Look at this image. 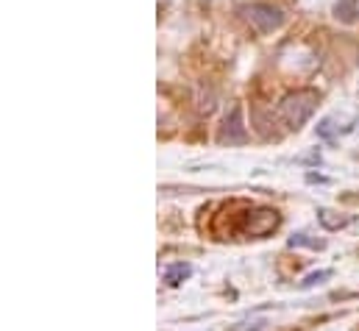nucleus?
Wrapping results in <instances>:
<instances>
[{
  "instance_id": "obj_1",
  "label": "nucleus",
  "mask_w": 359,
  "mask_h": 331,
  "mask_svg": "<svg viewBox=\"0 0 359 331\" xmlns=\"http://www.w3.org/2000/svg\"><path fill=\"white\" fill-rule=\"evenodd\" d=\"M318 100H320V95H318L315 89H295V92H287V95L281 97V103H278V114H281V120L287 123V128L298 131V128L315 114Z\"/></svg>"
},
{
  "instance_id": "obj_9",
  "label": "nucleus",
  "mask_w": 359,
  "mask_h": 331,
  "mask_svg": "<svg viewBox=\"0 0 359 331\" xmlns=\"http://www.w3.org/2000/svg\"><path fill=\"white\" fill-rule=\"evenodd\" d=\"M340 134V128L334 126V120L332 117H326V120H320L318 123V137H323V140H334Z\"/></svg>"
},
{
  "instance_id": "obj_10",
  "label": "nucleus",
  "mask_w": 359,
  "mask_h": 331,
  "mask_svg": "<svg viewBox=\"0 0 359 331\" xmlns=\"http://www.w3.org/2000/svg\"><path fill=\"white\" fill-rule=\"evenodd\" d=\"M326 278H332V270H318V273H309V276L301 281V287L309 290V287H315V284H320V281H326Z\"/></svg>"
},
{
  "instance_id": "obj_5",
  "label": "nucleus",
  "mask_w": 359,
  "mask_h": 331,
  "mask_svg": "<svg viewBox=\"0 0 359 331\" xmlns=\"http://www.w3.org/2000/svg\"><path fill=\"white\" fill-rule=\"evenodd\" d=\"M334 20L343 22V25H357L359 0H337V3H334Z\"/></svg>"
},
{
  "instance_id": "obj_6",
  "label": "nucleus",
  "mask_w": 359,
  "mask_h": 331,
  "mask_svg": "<svg viewBox=\"0 0 359 331\" xmlns=\"http://www.w3.org/2000/svg\"><path fill=\"white\" fill-rule=\"evenodd\" d=\"M192 276V267L187 264V262H176V264H170L168 270H165V281L170 284V287H179L184 278H189Z\"/></svg>"
},
{
  "instance_id": "obj_3",
  "label": "nucleus",
  "mask_w": 359,
  "mask_h": 331,
  "mask_svg": "<svg viewBox=\"0 0 359 331\" xmlns=\"http://www.w3.org/2000/svg\"><path fill=\"white\" fill-rule=\"evenodd\" d=\"M217 142L220 145H245L248 142V131H245V123H243V109L234 106L223 126H220V134H217Z\"/></svg>"
},
{
  "instance_id": "obj_4",
  "label": "nucleus",
  "mask_w": 359,
  "mask_h": 331,
  "mask_svg": "<svg viewBox=\"0 0 359 331\" xmlns=\"http://www.w3.org/2000/svg\"><path fill=\"white\" fill-rule=\"evenodd\" d=\"M276 226H278V212H276V209H257V212H248L245 234H251V237H265Z\"/></svg>"
},
{
  "instance_id": "obj_2",
  "label": "nucleus",
  "mask_w": 359,
  "mask_h": 331,
  "mask_svg": "<svg viewBox=\"0 0 359 331\" xmlns=\"http://www.w3.org/2000/svg\"><path fill=\"white\" fill-rule=\"evenodd\" d=\"M245 11V20L259 31V34H273L284 25V11L270 6V3H251L243 8Z\"/></svg>"
},
{
  "instance_id": "obj_7",
  "label": "nucleus",
  "mask_w": 359,
  "mask_h": 331,
  "mask_svg": "<svg viewBox=\"0 0 359 331\" xmlns=\"http://www.w3.org/2000/svg\"><path fill=\"white\" fill-rule=\"evenodd\" d=\"M318 220H320L329 231H337V229H343V226L351 223V217H343V215H337V212H332V209H320V212H318Z\"/></svg>"
},
{
  "instance_id": "obj_8",
  "label": "nucleus",
  "mask_w": 359,
  "mask_h": 331,
  "mask_svg": "<svg viewBox=\"0 0 359 331\" xmlns=\"http://www.w3.org/2000/svg\"><path fill=\"white\" fill-rule=\"evenodd\" d=\"M287 245H290V248H315V250L326 248L323 240H312L309 234H292V237L287 240Z\"/></svg>"
}]
</instances>
